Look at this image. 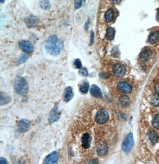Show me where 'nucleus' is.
<instances>
[{
	"mask_svg": "<svg viewBox=\"0 0 159 164\" xmlns=\"http://www.w3.org/2000/svg\"><path fill=\"white\" fill-rule=\"evenodd\" d=\"M118 89L125 94L129 93L132 91V86L126 82L122 81L117 84Z\"/></svg>",
	"mask_w": 159,
	"mask_h": 164,
	"instance_id": "nucleus-8",
	"label": "nucleus"
},
{
	"mask_svg": "<svg viewBox=\"0 0 159 164\" xmlns=\"http://www.w3.org/2000/svg\"><path fill=\"white\" fill-rule=\"evenodd\" d=\"M152 124L155 128L159 129V114H157L154 116L152 121Z\"/></svg>",
	"mask_w": 159,
	"mask_h": 164,
	"instance_id": "nucleus-25",
	"label": "nucleus"
},
{
	"mask_svg": "<svg viewBox=\"0 0 159 164\" xmlns=\"http://www.w3.org/2000/svg\"><path fill=\"white\" fill-rule=\"evenodd\" d=\"M1 99H0V104L1 106H3L9 103L10 101V98L9 96L4 94L3 93H1Z\"/></svg>",
	"mask_w": 159,
	"mask_h": 164,
	"instance_id": "nucleus-21",
	"label": "nucleus"
},
{
	"mask_svg": "<svg viewBox=\"0 0 159 164\" xmlns=\"http://www.w3.org/2000/svg\"><path fill=\"white\" fill-rule=\"evenodd\" d=\"M157 19H158V21H159V12H158V16H157Z\"/></svg>",
	"mask_w": 159,
	"mask_h": 164,
	"instance_id": "nucleus-36",
	"label": "nucleus"
},
{
	"mask_svg": "<svg viewBox=\"0 0 159 164\" xmlns=\"http://www.w3.org/2000/svg\"><path fill=\"white\" fill-rule=\"evenodd\" d=\"M79 73L84 76H87L88 75V72L86 68H81V69L79 71Z\"/></svg>",
	"mask_w": 159,
	"mask_h": 164,
	"instance_id": "nucleus-29",
	"label": "nucleus"
},
{
	"mask_svg": "<svg viewBox=\"0 0 159 164\" xmlns=\"http://www.w3.org/2000/svg\"><path fill=\"white\" fill-rule=\"evenodd\" d=\"M26 21H28V22H27V24L29 25V26H34L36 23H37V20L35 19L34 18H29V19H27Z\"/></svg>",
	"mask_w": 159,
	"mask_h": 164,
	"instance_id": "nucleus-28",
	"label": "nucleus"
},
{
	"mask_svg": "<svg viewBox=\"0 0 159 164\" xmlns=\"http://www.w3.org/2000/svg\"><path fill=\"white\" fill-rule=\"evenodd\" d=\"M134 146V140L133 134L132 133L128 134L125 138L122 145V149L123 151L126 153H129L131 151Z\"/></svg>",
	"mask_w": 159,
	"mask_h": 164,
	"instance_id": "nucleus-3",
	"label": "nucleus"
},
{
	"mask_svg": "<svg viewBox=\"0 0 159 164\" xmlns=\"http://www.w3.org/2000/svg\"><path fill=\"white\" fill-rule=\"evenodd\" d=\"M149 101L152 105L157 107L159 106V95L154 94L152 95L149 100Z\"/></svg>",
	"mask_w": 159,
	"mask_h": 164,
	"instance_id": "nucleus-22",
	"label": "nucleus"
},
{
	"mask_svg": "<svg viewBox=\"0 0 159 164\" xmlns=\"http://www.w3.org/2000/svg\"><path fill=\"white\" fill-rule=\"evenodd\" d=\"M159 41V32L155 31L152 33L149 37L148 41L150 44H154L157 43Z\"/></svg>",
	"mask_w": 159,
	"mask_h": 164,
	"instance_id": "nucleus-17",
	"label": "nucleus"
},
{
	"mask_svg": "<svg viewBox=\"0 0 159 164\" xmlns=\"http://www.w3.org/2000/svg\"><path fill=\"white\" fill-rule=\"evenodd\" d=\"M31 122L28 119H22L19 121L18 125L19 131L21 132H25L27 131L30 127Z\"/></svg>",
	"mask_w": 159,
	"mask_h": 164,
	"instance_id": "nucleus-9",
	"label": "nucleus"
},
{
	"mask_svg": "<svg viewBox=\"0 0 159 164\" xmlns=\"http://www.w3.org/2000/svg\"><path fill=\"white\" fill-rule=\"evenodd\" d=\"M74 65L76 66V68H78V69H81L82 68V63H81V62L79 59H76L74 62Z\"/></svg>",
	"mask_w": 159,
	"mask_h": 164,
	"instance_id": "nucleus-30",
	"label": "nucleus"
},
{
	"mask_svg": "<svg viewBox=\"0 0 159 164\" xmlns=\"http://www.w3.org/2000/svg\"><path fill=\"white\" fill-rule=\"evenodd\" d=\"M0 163H7V161L5 158L1 157L0 158Z\"/></svg>",
	"mask_w": 159,
	"mask_h": 164,
	"instance_id": "nucleus-33",
	"label": "nucleus"
},
{
	"mask_svg": "<svg viewBox=\"0 0 159 164\" xmlns=\"http://www.w3.org/2000/svg\"><path fill=\"white\" fill-rule=\"evenodd\" d=\"M40 7L43 10H48L50 8V3L48 0H42L40 3Z\"/></svg>",
	"mask_w": 159,
	"mask_h": 164,
	"instance_id": "nucleus-23",
	"label": "nucleus"
},
{
	"mask_svg": "<svg viewBox=\"0 0 159 164\" xmlns=\"http://www.w3.org/2000/svg\"><path fill=\"white\" fill-rule=\"evenodd\" d=\"M19 48L26 53H32L34 50V46L29 41H22L19 43Z\"/></svg>",
	"mask_w": 159,
	"mask_h": 164,
	"instance_id": "nucleus-5",
	"label": "nucleus"
},
{
	"mask_svg": "<svg viewBox=\"0 0 159 164\" xmlns=\"http://www.w3.org/2000/svg\"><path fill=\"white\" fill-rule=\"evenodd\" d=\"M59 153L57 151H53L48 154L44 159L43 163L45 164H52L58 161L59 159Z\"/></svg>",
	"mask_w": 159,
	"mask_h": 164,
	"instance_id": "nucleus-7",
	"label": "nucleus"
},
{
	"mask_svg": "<svg viewBox=\"0 0 159 164\" xmlns=\"http://www.w3.org/2000/svg\"><path fill=\"white\" fill-rule=\"evenodd\" d=\"M113 71L117 77H123L126 74V68L123 65L117 63L113 66Z\"/></svg>",
	"mask_w": 159,
	"mask_h": 164,
	"instance_id": "nucleus-6",
	"label": "nucleus"
},
{
	"mask_svg": "<svg viewBox=\"0 0 159 164\" xmlns=\"http://www.w3.org/2000/svg\"><path fill=\"white\" fill-rule=\"evenodd\" d=\"M89 88V84L88 82H85L84 83H83L81 87H80V91L81 93L85 94L87 93L88 90Z\"/></svg>",
	"mask_w": 159,
	"mask_h": 164,
	"instance_id": "nucleus-24",
	"label": "nucleus"
},
{
	"mask_svg": "<svg viewBox=\"0 0 159 164\" xmlns=\"http://www.w3.org/2000/svg\"><path fill=\"white\" fill-rule=\"evenodd\" d=\"M119 101L120 104L122 106V107H127L129 104H130V100L129 99L127 96H122L119 99Z\"/></svg>",
	"mask_w": 159,
	"mask_h": 164,
	"instance_id": "nucleus-18",
	"label": "nucleus"
},
{
	"mask_svg": "<svg viewBox=\"0 0 159 164\" xmlns=\"http://www.w3.org/2000/svg\"><path fill=\"white\" fill-rule=\"evenodd\" d=\"M109 116L108 112L104 110H100L95 115V121L98 124H104L108 120Z\"/></svg>",
	"mask_w": 159,
	"mask_h": 164,
	"instance_id": "nucleus-4",
	"label": "nucleus"
},
{
	"mask_svg": "<svg viewBox=\"0 0 159 164\" xmlns=\"http://www.w3.org/2000/svg\"><path fill=\"white\" fill-rule=\"evenodd\" d=\"M151 55H152L151 50L149 49H145L140 53L139 57L142 61H147L151 58Z\"/></svg>",
	"mask_w": 159,
	"mask_h": 164,
	"instance_id": "nucleus-13",
	"label": "nucleus"
},
{
	"mask_svg": "<svg viewBox=\"0 0 159 164\" xmlns=\"http://www.w3.org/2000/svg\"><path fill=\"white\" fill-rule=\"evenodd\" d=\"M121 1V0H114V2L115 4H118Z\"/></svg>",
	"mask_w": 159,
	"mask_h": 164,
	"instance_id": "nucleus-34",
	"label": "nucleus"
},
{
	"mask_svg": "<svg viewBox=\"0 0 159 164\" xmlns=\"http://www.w3.org/2000/svg\"><path fill=\"white\" fill-rule=\"evenodd\" d=\"M63 41L58 39L56 35H52L47 40L45 47L47 53L51 55L57 56L63 48Z\"/></svg>",
	"mask_w": 159,
	"mask_h": 164,
	"instance_id": "nucleus-1",
	"label": "nucleus"
},
{
	"mask_svg": "<svg viewBox=\"0 0 159 164\" xmlns=\"http://www.w3.org/2000/svg\"><path fill=\"white\" fill-rule=\"evenodd\" d=\"M105 21L106 22H111L114 18V11L113 9L108 10L105 13Z\"/></svg>",
	"mask_w": 159,
	"mask_h": 164,
	"instance_id": "nucleus-20",
	"label": "nucleus"
},
{
	"mask_svg": "<svg viewBox=\"0 0 159 164\" xmlns=\"http://www.w3.org/2000/svg\"><path fill=\"white\" fill-rule=\"evenodd\" d=\"M15 90L16 92L20 95L26 94L29 90L28 84L25 78L21 77L18 78L15 84Z\"/></svg>",
	"mask_w": 159,
	"mask_h": 164,
	"instance_id": "nucleus-2",
	"label": "nucleus"
},
{
	"mask_svg": "<svg viewBox=\"0 0 159 164\" xmlns=\"http://www.w3.org/2000/svg\"><path fill=\"white\" fill-rule=\"evenodd\" d=\"M60 112L59 110L58 107L56 106L53 110L51 112L49 118H48V121L50 123H53L56 121H57L60 116Z\"/></svg>",
	"mask_w": 159,
	"mask_h": 164,
	"instance_id": "nucleus-10",
	"label": "nucleus"
},
{
	"mask_svg": "<svg viewBox=\"0 0 159 164\" xmlns=\"http://www.w3.org/2000/svg\"><path fill=\"white\" fill-rule=\"evenodd\" d=\"M28 59V55L26 54H23L20 58L18 60V64H22V63H25Z\"/></svg>",
	"mask_w": 159,
	"mask_h": 164,
	"instance_id": "nucleus-27",
	"label": "nucleus"
},
{
	"mask_svg": "<svg viewBox=\"0 0 159 164\" xmlns=\"http://www.w3.org/2000/svg\"><path fill=\"white\" fill-rule=\"evenodd\" d=\"M64 100L66 102L72 100L73 97V88L71 87H68L66 88L64 91Z\"/></svg>",
	"mask_w": 159,
	"mask_h": 164,
	"instance_id": "nucleus-15",
	"label": "nucleus"
},
{
	"mask_svg": "<svg viewBox=\"0 0 159 164\" xmlns=\"http://www.w3.org/2000/svg\"><path fill=\"white\" fill-rule=\"evenodd\" d=\"M5 1V0H0V3H4V1Z\"/></svg>",
	"mask_w": 159,
	"mask_h": 164,
	"instance_id": "nucleus-35",
	"label": "nucleus"
},
{
	"mask_svg": "<svg viewBox=\"0 0 159 164\" xmlns=\"http://www.w3.org/2000/svg\"><path fill=\"white\" fill-rule=\"evenodd\" d=\"M115 36V30L111 27H109L107 29L106 37L108 40H113Z\"/></svg>",
	"mask_w": 159,
	"mask_h": 164,
	"instance_id": "nucleus-19",
	"label": "nucleus"
},
{
	"mask_svg": "<svg viewBox=\"0 0 159 164\" xmlns=\"http://www.w3.org/2000/svg\"><path fill=\"white\" fill-rule=\"evenodd\" d=\"M91 94L96 98H100L102 97V92L100 88L96 85H92L90 89Z\"/></svg>",
	"mask_w": 159,
	"mask_h": 164,
	"instance_id": "nucleus-14",
	"label": "nucleus"
},
{
	"mask_svg": "<svg viewBox=\"0 0 159 164\" xmlns=\"http://www.w3.org/2000/svg\"><path fill=\"white\" fill-rule=\"evenodd\" d=\"M85 0H75V9H78L82 7L83 5L85 4Z\"/></svg>",
	"mask_w": 159,
	"mask_h": 164,
	"instance_id": "nucleus-26",
	"label": "nucleus"
},
{
	"mask_svg": "<svg viewBox=\"0 0 159 164\" xmlns=\"http://www.w3.org/2000/svg\"><path fill=\"white\" fill-rule=\"evenodd\" d=\"M94 34L93 31H91V39H90V44H92L94 43Z\"/></svg>",
	"mask_w": 159,
	"mask_h": 164,
	"instance_id": "nucleus-31",
	"label": "nucleus"
},
{
	"mask_svg": "<svg viewBox=\"0 0 159 164\" xmlns=\"http://www.w3.org/2000/svg\"><path fill=\"white\" fill-rule=\"evenodd\" d=\"M92 138L89 134L85 133L84 134L82 137V146L85 149L89 148L91 146V142Z\"/></svg>",
	"mask_w": 159,
	"mask_h": 164,
	"instance_id": "nucleus-11",
	"label": "nucleus"
},
{
	"mask_svg": "<svg viewBox=\"0 0 159 164\" xmlns=\"http://www.w3.org/2000/svg\"><path fill=\"white\" fill-rule=\"evenodd\" d=\"M148 137H149V140L153 144H155L158 141V135L157 133L156 132H155L154 131L151 130L149 131Z\"/></svg>",
	"mask_w": 159,
	"mask_h": 164,
	"instance_id": "nucleus-16",
	"label": "nucleus"
},
{
	"mask_svg": "<svg viewBox=\"0 0 159 164\" xmlns=\"http://www.w3.org/2000/svg\"><path fill=\"white\" fill-rule=\"evenodd\" d=\"M155 91L157 94L159 95V83H157L155 86Z\"/></svg>",
	"mask_w": 159,
	"mask_h": 164,
	"instance_id": "nucleus-32",
	"label": "nucleus"
},
{
	"mask_svg": "<svg viewBox=\"0 0 159 164\" xmlns=\"http://www.w3.org/2000/svg\"><path fill=\"white\" fill-rule=\"evenodd\" d=\"M97 153L100 156H104L108 153V146L104 143H102L99 144L97 147Z\"/></svg>",
	"mask_w": 159,
	"mask_h": 164,
	"instance_id": "nucleus-12",
	"label": "nucleus"
}]
</instances>
